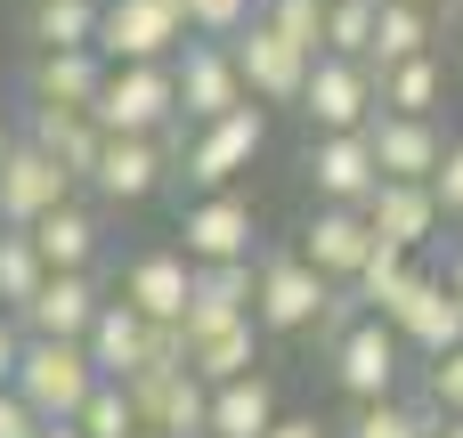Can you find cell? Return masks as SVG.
Wrapping results in <instances>:
<instances>
[{
    "label": "cell",
    "instance_id": "obj_1",
    "mask_svg": "<svg viewBox=\"0 0 463 438\" xmlns=\"http://www.w3.org/2000/svg\"><path fill=\"white\" fill-rule=\"evenodd\" d=\"M90 122L106 138H163L171 122H187L179 114V65H114Z\"/></svg>",
    "mask_w": 463,
    "mask_h": 438
},
{
    "label": "cell",
    "instance_id": "obj_2",
    "mask_svg": "<svg viewBox=\"0 0 463 438\" xmlns=\"http://www.w3.org/2000/svg\"><path fill=\"white\" fill-rule=\"evenodd\" d=\"M8 390H16L41 423H81V406H90L106 382H98V366H90L81 341H24V366H16Z\"/></svg>",
    "mask_w": 463,
    "mask_h": 438
},
{
    "label": "cell",
    "instance_id": "obj_3",
    "mask_svg": "<svg viewBox=\"0 0 463 438\" xmlns=\"http://www.w3.org/2000/svg\"><path fill=\"white\" fill-rule=\"evenodd\" d=\"M228 57H236V73H244L252 106H301V98H309L317 57H309V49H293V41H285L269 16H252V24L228 41Z\"/></svg>",
    "mask_w": 463,
    "mask_h": 438
},
{
    "label": "cell",
    "instance_id": "obj_4",
    "mask_svg": "<svg viewBox=\"0 0 463 438\" xmlns=\"http://www.w3.org/2000/svg\"><path fill=\"white\" fill-rule=\"evenodd\" d=\"M171 49H187L179 0H106V24H98L106 65H171Z\"/></svg>",
    "mask_w": 463,
    "mask_h": 438
},
{
    "label": "cell",
    "instance_id": "obj_5",
    "mask_svg": "<svg viewBox=\"0 0 463 438\" xmlns=\"http://www.w3.org/2000/svg\"><path fill=\"white\" fill-rule=\"evenodd\" d=\"M383 325H391L407 349H423L431 366L463 349V301L448 293V276H423V268H415V276L383 301Z\"/></svg>",
    "mask_w": 463,
    "mask_h": 438
},
{
    "label": "cell",
    "instance_id": "obj_6",
    "mask_svg": "<svg viewBox=\"0 0 463 438\" xmlns=\"http://www.w3.org/2000/svg\"><path fill=\"white\" fill-rule=\"evenodd\" d=\"M342 284H326L301 252H269L260 260V301H252V325L260 333H317V317H326V301H334Z\"/></svg>",
    "mask_w": 463,
    "mask_h": 438
},
{
    "label": "cell",
    "instance_id": "obj_7",
    "mask_svg": "<svg viewBox=\"0 0 463 438\" xmlns=\"http://www.w3.org/2000/svg\"><path fill=\"white\" fill-rule=\"evenodd\" d=\"M244 106H252V89H244L228 41H187V49H179V114H187L195 130H212V122L244 114Z\"/></svg>",
    "mask_w": 463,
    "mask_h": 438
},
{
    "label": "cell",
    "instance_id": "obj_8",
    "mask_svg": "<svg viewBox=\"0 0 463 438\" xmlns=\"http://www.w3.org/2000/svg\"><path fill=\"white\" fill-rule=\"evenodd\" d=\"M301 114L326 130V138H358L374 114H383V89H374V65H350V57H317L309 73V98Z\"/></svg>",
    "mask_w": 463,
    "mask_h": 438
},
{
    "label": "cell",
    "instance_id": "obj_9",
    "mask_svg": "<svg viewBox=\"0 0 463 438\" xmlns=\"http://www.w3.org/2000/svg\"><path fill=\"white\" fill-rule=\"evenodd\" d=\"M130 406H138V431L163 438H212V390L195 382V366H155L130 382Z\"/></svg>",
    "mask_w": 463,
    "mask_h": 438
},
{
    "label": "cell",
    "instance_id": "obj_10",
    "mask_svg": "<svg viewBox=\"0 0 463 438\" xmlns=\"http://www.w3.org/2000/svg\"><path fill=\"white\" fill-rule=\"evenodd\" d=\"M374 244H383V236H374V219H366V211H334V203H317L293 252H301L326 284H358V276H366V260H374Z\"/></svg>",
    "mask_w": 463,
    "mask_h": 438
},
{
    "label": "cell",
    "instance_id": "obj_11",
    "mask_svg": "<svg viewBox=\"0 0 463 438\" xmlns=\"http://www.w3.org/2000/svg\"><path fill=\"white\" fill-rule=\"evenodd\" d=\"M179 236H187V260L195 268H228V260H252V236H260V219H252V195H203V203H187V219H179Z\"/></svg>",
    "mask_w": 463,
    "mask_h": 438
},
{
    "label": "cell",
    "instance_id": "obj_12",
    "mask_svg": "<svg viewBox=\"0 0 463 438\" xmlns=\"http://www.w3.org/2000/svg\"><path fill=\"white\" fill-rule=\"evenodd\" d=\"M260 146H269V114H260V106H244V114H228V122L195 130V146H187V187L228 195V179H236Z\"/></svg>",
    "mask_w": 463,
    "mask_h": 438
},
{
    "label": "cell",
    "instance_id": "obj_13",
    "mask_svg": "<svg viewBox=\"0 0 463 438\" xmlns=\"http://www.w3.org/2000/svg\"><path fill=\"white\" fill-rule=\"evenodd\" d=\"M366 146H374V163H383V179H391V187H431L456 138H439V122L374 114V122H366Z\"/></svg>",
    "mask_w": 463,
    "mask_h": 438
},
{
    "label": "cell",
    "instance_id": "obj_14",
    "mask_svg": "<svg viewBox=\"0 0 463 438\" xmlns=\"http://www.w3.org/2000/svg\"><path fill=\"white\" fill-rule=\"evenodd\" d=\"M399 358H407V341H399L383 317H366V325L334 349V382H342V398H350V406H383V398L399 390Z\"/></svg>",
    "mask_w": 463,
    "mask_h": 438
},
{
    "label": "cell",
    "instance_id": "obj_15",
    "mask_svg": "<svg viewBox=\"0 0 463 438\" xmlns=\"http://www.w3.org/2000/svg\"><path fill=\"white\" fill-rule=\"evenodd\" d=\"M65 203H73V179H65L41 146L16 138V154H8V171H0V228H41V219L65 211Z\"/></svg>",
    "mask_w": 463,
    "mask_h": 438
},
{
    "label": "cell",
    "instance_id": "obj_16",
    "mask_svg": "<svg viewBox=\"0 0 463 438\" xmlns=\"http://www.w3.org/2000/svg\"><path fill=\"white\" fill-rule=\"evenodd\" d=\"M309 187H317L334 211H366V203L383 195V163H374L366 130H358V138H317V146H309Z\"/></svg>",
    "mask_w": 463,
    "mask_h": 438
},
{
    "label": "cell",
    "instance_id": "obj_17",
    "mask_svg": "<svg viewBox=\"0 0 463 438\" xmlns=\"http://www.w3.org/2000/svg\"><path fill=\"white\" fill-rule=\"evenodd\" d=\"M122 301H130L146 325H187L195 260H187V252H138V260L122 268Z\"/></svg>",
    "mask_w": 463,
    "mask_h": 438
},
{
    "label": "cell",
    "instance_id": "obj_18",
    "mask_svg": "<svg viewBox=\"0 0 463 438\" xmlns=\"http://www.w3.org/2000/svg\"><path fill=\"white\" fill-rule=\"evenodd\" d=\"M260 301V260H228V268H195V301H187V341H212L228 325H244Z\"/></svg>",
    "mask_w": 463,
    "mask_h": 438
},
{
    "label": "cell",
    "instance_id": "obj_19",
    "mask_svg": "<svg viewBox=\"0 0 463 438\" xmlns=\"http://www.w3.org/2000/svg\"><path fill=\"white\" fill-rule=\"evenodd\" d=\"M106 73H114V65H106L98 49H41L24 81H33V106H57V114H90V106L106 98Z\"/></svg>",
    "mask_w": 463,
    "mask_h": 438
},
{
    "label": "cell",
    "instance_id": "obj_20",
    "mask_svg": "<svg viewBox=\"0 0 463 438\" xmlns=\"http://www.w3.org/2000/svg\"><path fill=\"white\" fill-rule=\"evenodd\" d=\"M24 146H41L73 187H90V179H98V163H106V130H98L90 114H57V106H33Z\"/></svg>",
    "mask_w": 463,
    "mask_h": 438
},
{
    "label": "cell",
    "instance_id": "obj_21",
    "mask_svg": "<svg viewBox=\"0 0 463 438\" xmlns=\"http://www.w3.org/2000/svg\"><path fill=\"white\" fill-rule=\"evenodd\" d=\"M98 309H106V301H98V284H90V276H49L16 325H24V341H90Z\"/></svg>",
    "mask_w": 463,
    "mask_h": 438
},
{
    "label": "cell",
    "instance_id": "obj_22",
    "mask_svg": "<svg viewBox=\"0 0 463 438\" xmlns=\"http://www.w3.org/2000/svg\"><path fill=\"white\" fill-rule=\"evenodd\" d=\"M146 333H155V325H146L130 301H106L98 325H90V341H81L90 366H98V382H122V390H130V382L146 374Z\"/></svg>",
    "mask_w": 463,
    "mask_h": 438
},
{
    "label": "cell",
    "instance_id": "obj_23",
    "mask_svg": "<svg viewBox=\"0 0 463 438\" xmlns=\"http://www.w3.org/2000/svg\"><path fill=\"white\" fill-rule=\"evenodd\" d=\"M171 179V154L155 146V138H106V163H98V195L106 203H146L155 187Z\"/></svg>",
    "mask_w": 463,
    "mask_h": 438
},
{
    "label": "cell",
    "instance_id": "obj_24",
    "mask_svg": "<svg viewBox=\"0 0 463 438\" xmlns=\"http://www.w3.org/2000/svg\"><path fill=\"white\" fill-rule=\"evenodd\" d=\"M366 219H374V236H383V244L415 252V244H431V228H439L448 211H439V195H431V187H391V179H383V195L366 203Z\"/></svg>",
    "mask_w": 463,
    "mask_h": 438
},
{
    "label": "cell",
    "instance_id": "obj_25",
    "mask_svg": "<svg viewBox=\"0 0 463 438\" xmlns=\"http://www.w3.org/2000/svg\"><path fill=\"white\" fill-rule=\"evenodd\" d=\"M277 423H285V415H277L269 374H244V382L212 390V438H269Z\"/></svg>",
    "mask_w": 463,
    "mask_h": 438
},
{
    "label": "cell",
    "instance_id": "obj_26",
    "mask_svg": "<svg viewBox=\"0 0 463 438\" xmlns=\"http://www.w3.org/2000/svg\"><path fill=\"white\" fill-rule=\"evenodd\" d=\"M33 244H41V260H49V276H90V260H98V219L81 211V203H65V211H49L41 228H24Z\"/></svg>",
    "mask_w": 463,
    "mask_h": 438
},
{
    "label": "cell",
    "instance_id": "obj_27",
    "mask_svg": "<svg viewBox=\"0 0 463 438\" xmlns=\"http://www.w3.org/2000/svg\"><path fill=\"white\" fill-rule=\"evenodd\" d=\"M260 366V325L244 317V325H228V333H212V341H195V382L203 390H228V382H244Z\"/></svg>",
    "mask_w": 463,
    "mask_h": 438
},
{
    "label": "cell",
    "instance_id": "obj_28",
    "mask_svg": "<svg viewBox=\"0 0 463 438\" xmlns=\"http://www.w3.org/2000/svg\"><path fill=\"white\" fill-rule=\"evenodd\" d=\"M431 57V8H407V0H383V24H374V73H399Z\"/></svg>",
    "mask_w": 463,
    "mask_h": 438
},
{
    "label": "cell",
    "instance_id": "obj_29",
    "mask_svg": "<svg viewBox=\"0 0 463 438\" xmlns=\"http://www.w3.org/2000/svg\"><path fill=\"white\" fill-rule=\"evenodd\" d=\"M41 284H49V260H41V244H33L24 228H0V309H8V317H24Z\"/></svg>",
    "mask_w": 463,
    "mask_h": 438
},
{
    "label": "cell",
    "instance_id": "obj_30",
    "mask_svg": "<svg viewBox=\"0 0 463 438\" xmlns=\"http://www.w3.org/2000/svg\"><path fill=\"white\" fill-rule=\"evenodd\" d=\"M448 431V415L423 398V406H399V398H383V406H350V423L342 438H439Z\"/></svg>",
    "mask_w": 463,
    "mask_h": 438
},
{
    "label": "cell",
    "instance_id": "obj_31",
    "mask_svg": "<svg viewBox=\"0 0 463 438\" xmlns=\"http://www.w3.org/2000/svg\"><path fill=\"white\" fill-rule=\"evenodd\" d=\"M374 89H383V114L431 122V106H439L448 73H439V57H415V65H399V73H374Z\"/></svg>",
    "mask_w": 463,
    "mask_h": 438
},
{
    "label": "cell",
    "instance_id": "obj_32",
    "mask_svg": "<svg viewBox=\"0 0 463 438\" xmlns=\"http://www.w3.org/2000/svg\"><path fill=\"white\" fill-rule=\"evenodd\" d=\"M98 24H106V0H41L33 8L41 49H98Z\"/></svg>",
    "mask_w": 463,
    "mask_h": 438
},
{
    "label": "cell",
    "instance_id": "obj_33",
    "mask_svg": "<svg viewBox=\"0 0 463 438\" xmlns=\"http://www.w3.org/2000/svg\"><path fill=\"white\" fill-rule=\"evenodd\" d=\"M374 24H383V0H334L326 8V57L374 65Z\"/></svg>",
    "mask_w": 463,
    "mask_h": 438
},
{
    "label": "cell",
    "instance_id": "obj_34",
    "mask_svg": "<svg viewBox=\"0 0 463 438\" xmlns=\"http://www.w3.org/2000/svg\"><path fill=\"white\" fill-rule=\"evenodd\" d=\"M81 438H138V406H130V390L122 382H106L90 406H81V423H73Z\"/></svg>",
    "mask_w": 463,
    "mask_h": 438
},
{
    "label": "cell",
    "instance_id": "obj_35",
    "mask_svg": "<svg viewBox=\"0 0 463 438\" xmlns=\"http://www.w3.org/2000/svg\"><path fill=\"white\" fill-rule=\"evenodd\" d=\"M260 16H269V24H277V33L293 41V49L326 57V0H269Z\"/></svg>",
    "mask_w": 463,
    "mask_h": 438
},
{
    "label": "cell",
    "instance_id": "obj_36",
    "mask_svg": "<svg viewBox=\"0 0 463 438\" xmlns=\"http://www.w3.org/2000/svg\"><path fill=\"white\" fill-rule=\"evenodd\" d=\"M179 8H187V33L203 41H236L252 24V0H179Z\"/></svg>",
    "mask_w": 463,
    "mask_h": 438
},
{
    "label": "cell",
    "instance_id": "obj_37",
    "mask_svg": "<svg viewBox=\"0 0 463 438\" xmlns=\"http://www.w3.org/2000/svg\"><path fill=\"white\" fill-rule=\"evenodd\" d=\"M431 406H439L448 423H463V349H456V358H439V366H431Z\"/></svg>",
    "mask_w": 463,
    "mask_h": 438
},
{
    "label": "cell",
    "instance_id": "obj_38",
    "mask_svg": "<svg viewBox=\"0 0 463 438\" xmlns=\"http://www.w3.org/2000/svg\"><path fill=\"white\" fill-rule=\"evenodd\" d=\"M431 195H439V211L463 219V138L448 146V163H439V179H431Z\"/></svg>",
    "mask_w": 463,
    "mask_h": 438
},
{
    "label": "cell",
    "instance_id": "obj_39",
    "mask_svg": "<svg viewBox=\"0 0 463 438\" xmlns=\"http://www.w3.org/2000/svg\"><path fill=\"white\" fill-rule=\"evenodd\" d=\"M41 431H49V423H41L16 390H0V438H41Z\"/></svg>",
    "mask_w": 463,
    "mask_h": 438
},
{
    "label": "cell",
    "instance_id": "obj_40",
    "mask_svg": "<svg viewBox=\"0 0 463 438\" xmlns=\"http://www.w3.org/2000/svg\"><path fill=\"white\" fill-rule=\"evenodd\" d=\"M16 366H24V325H16V317L0 309V390L16 382Z\"/></svg>",
    "mask_w": 463,
    "mask_h": 438
},
{
    "label": "cell",
    "instance_id": "obj_41",
    "mask_svg": "<svg viewBox=\"0 0 463 438\" xmlns=\"http://www.w3.org/2000/svg\"><path fill=\"white\" fill-rule=\"evenodd\" d=\"M269 438H326V431H317L309 415H285V423H277V431H269Z\"/></svg>",
    "mask_w": 463,
    "mask_h": 438
},
{
    "label": "cell",
    "instance_id": "obj_42",
    "mask_svg": "<svg viewBox=\"0 0 463 438\" xmlns=\"http://www.w3.org/2000/svg\"><path fill=\"white\" fill-rule=\"evenodd\" d=\"M448 293H456V301H463V252H456V260H448Z\"/></svg>",
    "mask_w": 463,
    "mask_h": 438
},
{
    "label": "cell",
    "instance_id": "obj_43",
    "mask_svg": "<svg viewBox=\"0 0 463 438\" xmlns=\"http://www.w3.org/2000/svg\"><path fill=\"white\" fill-rule=\"evenodd\" d=\"M8 154H16V138H8V114H0V171H8Z\"/></svg>",
    "mask_w": 463,
    "mask_h": 438
},
{
    "label": "cell",
    "instance_id": "obj_44",
    "mask_svg": "<svg viewBox=\"0 0 463 438\" xmlns=\"http://www.w3.org/2000/svg\"><path fill=\"white\" fill-rule=\"evenodd\" d=\"M41 438H81V431H73V423H49V431H41Z\"/></svg>",
    "mask_w": 463,
    "mask_h": 438
},
{
    "label": "cell",
    "instance_id": "obj_45",
    "mask_svg": "<svg viewBox=\"0 0 463 438\" xmlns=\"http://www.w3.org/2000/svg\"><path fill=\"white\" fill-rule=\"evenodd\" d=\"M407 8H448V0H407Z\"/></svg>",
    "mask_w": 463,
    "mask_h": 438
},
{
    "label": "cell",
    "instance_id": "obj_46",
    "mask_svg": "<svg viewBox=\"0 0 463 438\" xmlns=\"http://www.w3.org/2000/svg\"><path fill=\"white\" fill-rule=\"evenodd\" d=\"M439 438H463V423H448V431H439Z\"/></svg>",
    "mask_w": 463,
    "mask_h": 438
},
{
    "label": "cell",
    "instance_id": "obj_47",
    "mask_svg": "<svg viewBox=\"0 0 463 438\" xmlns=\"http://www.w3.org/2000/svg\"><path fill=\"white\" fill-rule=\"evenodd\" d=\"M456 33H463V0H456Z\"/></svg>",
    "mask_w": 463,
    "mask_h": 438
},
{
    "label": "cell",
    "instance_id": "obj_48",
    "mask_svg": "<svg viewBox=\"0 0 463 438\" xmlns=\"http://www.w3.org/2000/svg\"><path fill=\"white\" fill-rule=\"evenodd\" d=\"M138 438H163V431H138Z\"/></svg>",
    "mask_w": 463,
    "mask_h": 438
},
{
    "label": "cell",
    "instance_id": "obj_49",
    "mask_svg": "<svg viewBox=\"0 0 463 438\" xmlns=\"http://www.w3.org/2000/svg\"><path fill=\"white\" fill-rule=\"evenodd\" d=\"M326 8H334V0H326Z\"/></svg>",
    "mask_w": 463,
    "mask_h": 438
},
{
    "label": "cell",
    "instance_id": "obj_50",
    "mask_svg": "<svg viewBox=\"0 0 463 438\" xmlns=\"http://www.w3.org/2000/svg\"><path fill=\"white\" fill-rule=\"evenodd\" d=\"M33 8H41V0H33Z\"/></svg>",
    "mask_w": 463,
    "mask_h": 438
}]
</instances>
